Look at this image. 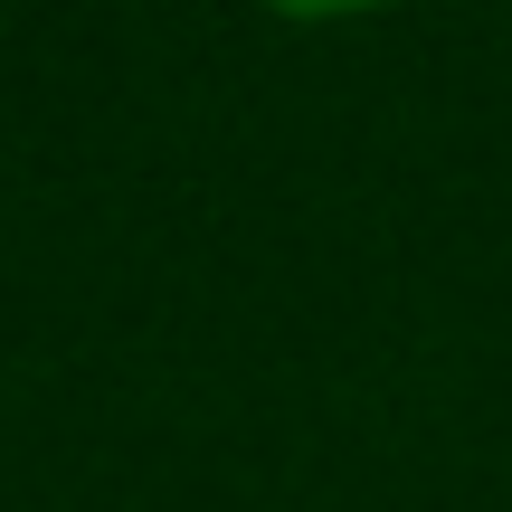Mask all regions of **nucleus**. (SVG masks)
Returning <instances> with one entry per match:
<instances>
[{"label":"nucleus","mask_w":512,"mask_h":512,"mask_svg":"<svg viewBox=\"0 0 512 512\" xmlns=\"http://www.w3.org/2000/svg\"><path fill=\"white\" fill-rule=\"evenodd\" d=\"M275 19H370V10H389V0H266Z\"/></svg>","instance_id":"nucleus-1"}]
</instances>
